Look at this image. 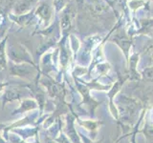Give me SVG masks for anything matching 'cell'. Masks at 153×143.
Here are the masks:
<instances>
[{
  "label": "cell",
  "mask_w": 153,
  "mask_h": 143,
  "mask_svg": "<svg viewBox=\"0 0 153 143\" xmlns=\"http://www.w3.org/2000/svg\"><path fill=\"white\" fill-rule=\"evenodd\" d=\"M30 1L29 0H23V1H20L16 6V12L19 13H25L27 10H29L30 8Z\"/></svg>",
  "instance_id": "obj_2"
},
{
  "label": "cell",
  "mask_w": 153,
  "mask_h": 143,
  "mask_svg": "<svg viewBox=\"0 0 153 143\" xmlns=\"http://www.w3.org/2000/svg\"><path fill=\"white\" fill-rule=\"evenodd\" d=\"M66 1H67V0H56V7H57V8H59L60 6L62 7Z\"/></svg>",
  "instance_id": "obj_4"
},
{
  "label": "cell",
  "mask_w": 153,
  "mask_h": 143,
  "mask_svg": "<svg viewBox=\"0 0 153 143\" xmlns=\"http://www.w3.org/2000/svg\"><path fill=\"white\" fill-rule=\"evenodd\" d=\"M37 14L39 16H41L43 19H45V20H49L50 15H51V12H50V8L48 6V4L41 3L37 9Z\"/></svg>",
  "instance_id": "obj_1"
},
{
  "label": "cell",
  "mask_w": 153,
  "mask_h": 143,
  "mask_svg": "<svg viewBox=\"0 0 153 143\" xmlns=\"http://www.w3.org/2000/svg\"><path fill=\"white\" fill-rule=\"evenodd\" d=\"M61 25L64 29L69 27L70 26V17H69V14L65 13L63 16L61 18Z\"/></svg>",
  "instance_id": "obj_3"
}]
</instances>
